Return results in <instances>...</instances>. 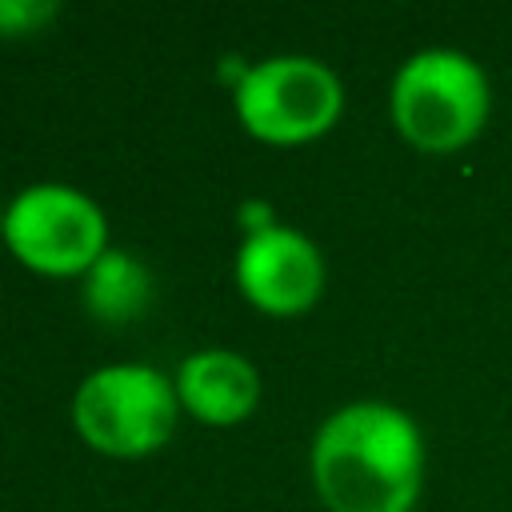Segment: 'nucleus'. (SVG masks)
<instances>
[{"mask_svg": "<svg viewBox=\"0 0 512 512\" xmlns=\"http://www.w3.org/2000/svg\"><path fill=\"white\" fill-rule=\"evenodd\" d=\"M424 432L388 400H352L324 416L308 472L328 512H412L424 488Z\"/></svg>", "mask_w": 512, "mask_h": 512, "instance_id": "f257e3e1", "label": "nucleus"}, {"mask_svg": "<svg viewBox=\"0 0 512 512\" xmlns=\"http://www.w3.org/2000/svg\"><path fill=\"white\" fill-rule=\"evenodd\" d=\"M388 116L400 140L416 152H460L492 116L488 72L460 48H420L392 76Z\"/></svg>", "mask_w": 512, "mask_h": 512, "instance_id": "f03ea898", "label": "nucleus"}, {"mask_svg": "<svg viewBox=\"0 0 512 512\" xmlns=\"http://www.w3.org/2000/svg\"><path fill=\"white\" fill-rule=\"evenodd\" d=\"M180 420L176 380L152 364H104L76 384L72 424L88 448L116 460L160 452Z\"/></svg>", "mask_w": 512, "mask_h": 512, "instance_id": "7ed1b4c3", "label": "nucleus"}, {"mask_svg": "<svg viewBox=\"0 0 512 512\" xmlns=\"http://www.w3.org/2000/svg\"><path fill=\"white\" fill-rule=\"evenodd\" d=\"M232 104L248 136L292 148L336 128L344 112V84L316 56H268L232 88Z\"/></svg>", "mask_w": 512, "mask_h": 512, "instance_id": "20e7f679", "label": "nucleus"}, {"mask_svg": "<svg viewBox=\"0 0 512 512\" xmlns=\"http://www.w3.org/2000/svg\"><path fill=\"white\" fill-rule=\"evenodd\" d=\"M8 252L40 276H84L112 244L104 208L72 184L20 188L0 220Z\"/></svg>", "mask_w": 512, "mask_h": 512, "instance_id": "39448f33", "label": "nucleus"}, {"mask_svg": "<svg viewBox=\"0 0 512 512\" xmlns=\"http://www.w3.org/2000/svg\"><path fill=\"white\" fill-rule=\"evenodd\" d=\"M324 280L328 268L320 248L288 224L244 236L236 252V288L252 308L268 316L308 312L324 296Z\"/></svg>", "mask_w": 512, "mask_h": 512, "instance_id": "423d86ee", "label": "nucleus"}, {"mask_svg": "<svg viewBox=\"0 0 512 512\" xmlns=\"http://www.w3.org/2000/svg\"><path fill=\"white\" fill-rule=\"evenodd\" d=\"M180 408L208 428L244 424L260 404V372L232 348H200L176 372Z\"/></svg>", "mask_w": 512, "mask_h": 512, "instance_id": "0eeeda50", "label": "nucleus"}, {"mask_svg": "<svg viewBox=\"0 0 512 512\" xmlns=\"http://www.w3.org/2000/svg\"><path fill=\"white\" fill-rule=\"evenodd\" d=\"M84 308L88 316H96L100 324H132L144 316L148 300H152V276L148 268L120 248H108L84 276Z\"/></svg>", "mask_w": 512, "mask_h": 512, "instance_id": "6e6552de", "label": "nucleus"}, {"mask_svg": "<svg viewBox=\"0 0 512 512\" xmlns=\"http://www.w3.org/2000/svg\"><path fill=\"white\" fill-rule=\"evenodd\" d=\"M52 16H56V4L48 0H0V36L40 32Z\"/></svg>", "mask_w": 512, "mask_h": 512, "instance_id": "1a4fd4ad", "label": "nucleus"}, {"mask_svg": "<svg viewBox=\"0 0 512 512\" xmlns=\"http://www.w3.org/2000/svg\"><path fill=\"white\" fill-rule=\"evenodd\" d=\"M236 220H240L244 236H256V232H268V228H276V224H280L268 200H244V204H240V212H236Z\"/></svg>", "mask_w": 512, "mask_h": 512, "instance_id": "9d476101", "label": "nucleus"}]
</instances>
